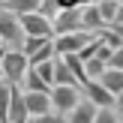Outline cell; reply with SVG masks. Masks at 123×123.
<instances>
[{"label": "cell", "mask_w": 123, "mask_h": 123, "mask_svg": "<svg viewBox=\"0 0 123 123\" xmlns=\"http://www.w3.org/2000/svg\"><path fill=\"white\" fill-rule=\"evenodd\" d=\"M9 102H12V84L0 81V123H9Z\"/></svg>", "instance_id": "obj_15"}, {"label": "cell", "mask_w": 123, "mask_h": 123, "mask_svg": "<svg viewBox=\"0 0 123 123\" xmlns=\"http://www.w3.org/2000/svg\"><path fill=\"white\" fill-rule=\"evenodd\" d=\"M114 21H123V3H120V9H117V18Z\"/></svg>", "instance_id": "obj_29"}, {"label": "cell", "mask_w": 123, "mask_h": 123, "mask_svg": "<svg viewBox=\"0 0 123 123\" xmlns=\"http://www.w3.org/2000/svg\"><path fill=\"white\" fill-rule=\"evenodd\" d=\"M12 84V81H9ZM30 111H27V102H24V93L18 90V84H12V102H9V123H27Z\"/></svg>", "instance_id": "obj_8"}, {"label": "cell", "mask_w": 123, "mask_h": 123, "mask_svg": "<svg viewBox=\"0 0 123 123\" xmlns=\"http://www.w3.org/2000/svg\"><path fill=\"white\" fill-rule=\"evenodd\" d=\"M0 66H3L6 81L21 84L24 75H27V69H30V57H27V51H24V48H9V51H6V57L0 60Z\"/></svg>", "instance_id": "obj_2"}, {"label": "cell", "mask_w": 123, "mask_h": 123, "mask_svg": "<svg viewBox=\"0 0 123 123\" xmlns=\"http://www.w3.org/2000/svg\"><path fill=\"white\" fill-rule=\"evenodd\" d=\"M51 24H54V36L72 33V30H84L81 27V6H75V9H60Z\"/></svg>", "instance_id": "obj_7"}, {"label": "cell", "mask_w": 123, "mask_h": 123, "mask_svg": "<svg viewBox=\"0 0 123 123\" xmlns=\"http://www.w3.org/2000/svg\"><path fill=\"white\" fill-rule=\"evenodd\" d=\"M78 102H81V93H78L75 84H54L51 87V105H54V111L69 114Z\"/></svg>", "instance_id": "obj_4"}, {"label": "cell", "mask_w": 123, "mask_h": 123, "mask_svg": "<svg viewBox=\"0 0 123 123\" xmlns=\"http://www.w3.org/2000/svg\"><path fill=\"white\" fill-rule=\"evenodd\" d=\"M81 27H84V30H93V33H99V30L105 27V18H102V12H99V6H96V0L81 6Z\"/></svg>", "instance_id": "obj_10"}, {"label": "cell", "mask_w": 123, "mask_h": 123, "mask_svg": "<svg viewBox=\"0 0 123 123\" xmlns=\"http://www.w3.org/2000/svg\"><path fill=\"white\" fill-rule=\"evenodd\" d=\"M93 123H123V117L117 114V108H99Z\"/></svg>", "instance_id": "obj_22"}, {"label": "cell", "mask_w": 123, "mask_h": 123, "mask_svg": "<svg viewBox=\"0 0 123 123\" xmlns=\"http://www.w3.org/2000/svg\"><path fill=\"white\" fill-rule=\"evenodd\" d=\"M120 3H123V0H120Z\"/></svg>", "instance_id": "obj_32"}, {"label": "cell", "mask_w": 123, "mask_h": 123, "mask_svg": "<svg viewBox=\"0 0 123 123\" xmlns=\"http://www.w3.org/2000/svg\"><path fill=\"white\" fill-rule=\"evenodd\" d=\"M99 33L93 30H72V33H60L54 36V51L57 54H69V51H81L87 42H93Z\"/></svg>", "instance_id": "obj_3"}, {"label": "cell", "mask_w": 123, "mask_h": 123, "mask_svg": "<svg viewBox=\"0 0 123 123\" xmlns=\"http://www.w3.org/2000/svg\"><path fill=\"white\" fill-rule=\"evenodd\" d=\"M21 84H24L27 90H39V93H51V87H54L51 81H45V78H42L39 72L33 69V66L27 69V75H24V81H21Z\"/></svg>", "instance_id": "obj_13"}, {"label": "cell", "mask_w": 123, "mask_h": 123, "mask_svg": "<svg viewBox=\"0 0 123 123\" xmlns=\"http://www.w3.org/2000/svg\"><path fill=\"white\" fill-rule=\"evenodd\" d=\"M39 12H42L45 18H51V21H54V15L60 12V3H57V0H42V3H39Z\"/></svg>", "instance_id": "obj_24"}, {"label": "cell", "mask_w": 123, "mask_h": 123, "mask_svg": "<svg viewBox=\"0 0 123 123\" xmlns=\"http://www.w3.org/2000/svg\"><path fill=\"white\" fill-rule=\"evenodd\" d=\"M0 39L9 48H24V39H27V33L21 27V18L6 6H0Z\"/></svg>", "instance_id": "obj_1"}, {"label": "cell", "mask_w": 123, "mask_h": 123, "mask_svg": "<svg viewBox=\"0 0 123 123\" xmlns=\"http://www.w3.org/2000/svg\"><path fill=\"white\" fill-rule=\"evenodd\" d=\"M18 18H21V27H24L27 36H54L51 18H45L39 9L36 12H24V15H18Z\"/></svg>", "instance_id": "obj_5"}, {"label": "cell", "mask_w": 123, "mask_h": 123, "mask_svg": "<svg viewBox=\"0 0 123 123\" xmlns=\"http://www.w3.org/2000/svg\"><path fill=\"white\" fill-rule=\"evenodd\" d=\"M60 57H63L66 63H69V69L75 72V78H78L81 84L87 81V69H84V60H81V54H78V51H69V54H60Z\"/></svg>", "instance_id": "obj_16"}, {"label": "cell", "mask_w": 123, "mask_h": 123, "mask_svg": "<svg viewBox=\"0 0 123 123\" xmlns=\"http://www.w3.org/2000/svg\"><path fill=\"white\" fill-rule=\"evenodd\" d=\"M0 3H3V0H0Z\"/></svg>", "instance_id": "obj_31"}, {"label": "cell", "mask_w": 123, "mask_h": 123, "mask_svg": "<svg viewBox=\"0 0 123 123\" xmlns=\"http://www.w3.org/2000/svg\"><path fill=\"white\" fill-rule=\"evenodd\" d=\"M96 6H99V12H102V18H105V24H111L114 18H117L120 0H96Z\"/></svg>", "instance_id": "obj_19"}, {"label": "cell", "mask_w": 123, "mask_h": 123, "mask_svg": "<svg viewBox=\"0 0 123 123\" xmlns=\"http://www.w3.org/2000/svg\"><path fill=\"white\" fill-rule=\"evenodd\" d=\"M108 66H117V69H123V48H117V51L111 54V63Z\"/></svg>", "instance_id": "obj_25"}, {"label": "cell", "mask_w": 123, "mask_h": 123, "mask_svg": "<svg viewBox=\"0 0 123 123\" xmlns=\"http://www.w3.org/2000/svg\"><path fill=\"white\" fill-rule=\"evenodd\" d=\"M63 117L66 114H60V111H45V114H33L27 123H66Z\"/></svg>", "instance_id": "obj_23"}, {"label": "cell", "mask_w": 123, "mask_h": 123, "mask_svg": "<svg viewBox=\"0 0 123 123\" xmlns=\"http://www.w3.org/2000/svg\"><path fill=\"white\" fill-rule=\"evenodd\" d=\"M114 108H117V114H120V117H123V90H120V93H117V102H114Z\"/></svg>", "instance_id": "obj_27"}, {"label": "cell", "mask_w": 123, "mask_h": 123, "mask_svg": "<svg viewBox=\"0 0 123 123\" xmlns=\"http://www.w3.org/2000/svg\"><path fill=\"white\" fill-rule=\"evenodd\" d=\"M48 42H54V36H27V39H24V51H27V57L36 54L39 48H45Z\"/></svg>", "instance_id": "obj_20"}, {"label": "cell", "mask_w": 123, "mask_h": 123, "mask_svg": "<svg viewBox=\"0 0 123 123\" xmlns=\"http://www.w3.org/2000/svg\"><path fill=\"white\" fill-rule=\"evenodd\" d=\"M96 111H99V105L90 102L87 96H84V99L69 111V120H66V123H93V120H96Z\"/></svg>", "instance_id": "obj_11"}, {"label": "cell", "mask_w": 123, "mask_h": 123, "mask_svg": "<svg viewBox=\"0 0 123 123\" xmlns=\"http://www.w3.org/2000/svg\"><path fill=\"white\" fill-rule=\"evenodd\" d=\"M108 27H111V30H114V33H117V36H120V39H123V21H111V24H108Z\"/></svg>", "instance_id": "obj_26"}, {"label": "cell", "mask_w": 123, "mask_h": 123, "mask_svg": "<svg viewBox=\"0 0 123 123\" xmlns=\"http://www.w3.org/2000/svg\"><path fill=\"white\" fill-rule=\"evenodd\" d=\"M42 0H3L0 6H6V9H12L15 15H24V12H36L39 9Z\"/></svg>", "instance_id": "obj_17"}, {"label": "cell", "mask_w": 123, "mask_h": 123, "mask_svg": "<svg viewBox=\"0 0 123 123\" xmlns=\"http://www.w3.org/2000/svg\"><path fill=\"white\" fill-rule=\"evenodd\" d=\"M6 51H9V45H6V42H0V60L6 57Z\"/></svg>", "instance_id": "obj_28"}, {"label": "cell", "mask_w": 123, "mask_h": 123, "mask_svg": "<svg viewBox=\"0 0 123 123\" xmlns=\"http://www.w3.org/2000/svg\"><path fill=\"white\" fill-rule=\"evenodd\" d=\"M33 66L36 72H39L42 78H45V81H51L54 84V57H48V60H39V63H30Z\"/></svg>", "instance_id": "obj_21"}, {"label": "cell", "mask_w": 123, "mask_h": 123, "mask_svg": "<svg viewBox=\"0 0 123 123\" xmlns=\"http://www.w3.org/2000/svg\"><path fill=\"white\" fill-rule=\"evenodd\" d=\"M99 81L105 84V87L111 90L114 96H117L120 90H123V69H117V66H108V69H105V75H102Z\"/></svg>", "instance_id": "obj_14"}, {"label": "cell", "mask_w": 123, "mask_h": 123, "mask_svg": "<svg viewBox=\"0 0 123 123\" xmlns=\"http://www.w3.org/2000/svg\"><path fill=\"white\" fill-rule=\"evenodd\" d=\"M3 78H6V75H3V66H0V81H3Z\"/></svg>", "instance_id": "obj_30"}, {"label": "cell", "mask_w": 123, "mask_h": 123, "mask_svg": "<svg viewBox=\"0 0 123 123\" xmlns=\"http://www.w3.org/2000/svg\"><path fill=\"white\" fill-rule=\"evenodd\" d=\"M54 84H75V87H81V81L75 78V72L69 69V63L60 54H54Z\"/></svg>", "instance_id": "obj_12"}, {"label": "cell", "mask_w": 123, "mask_h": 123, "mask_svg": "<svg viewBox=\"0 0 123 123\" xmlns=\"http://www.w3.org/2000/svg\"><path fill=\"white\" fill-rule=\"evenodd\" d=\"M84 69H87V78H102V75H105V69H108V63H105L102 57H96V54H93L90 60H84Z\"/></svg>", "instance_id": "obj_18"}, {"label": "cell", "mask_w": 123, "mask_h": 123, "mask_svg": "<svg viewBox=\"0 0 123 123\" xmlns=\"http://www.w3.org/2000/svg\"><path fill=\"white\" fill-rule=\"evenodd\" d=\"M24 102H27L30 117H33V114L54 111V105H51V93H39V90H24Z\"/></svg>", "instance_id": "obj_9"}, {"label": "cell", "mask_w": 123, "mask_h": 123, "mask_svg": "<svg viewBox=\"0 0 123 123\" xmlns=\"http://www.w3.org/2000/svg\"><path fill=\"white\" fill-rule=\"evenodd\" d=\"M81 87H84V96H87L90 102H96L99 108H114V102H117V96H114L99 78H87Z\"/></svg>", "instance_id": "obj_6"}]
</instances>
